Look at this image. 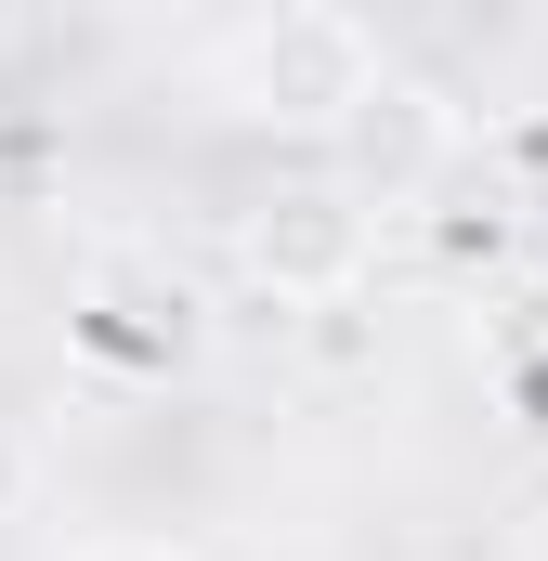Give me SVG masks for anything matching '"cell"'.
Instances as JSON below:
<instances>
[{
  "mask_svg": "<svg viewBox=\"0 0 548 561\" xmlns=\"http://www.w3.org/2000/svg\"><path fill=\"white\" fill-rule=\"evenodd\" d=\"M0 39H13V13H0Z\"/></svg>",
  "mask_w": 548,
  "mask_h": 561,
  "instance_id": "cell-6",
  "label": "cell"
},
{
  "mask_svg": "<svg viewBox=\"0 0 548 561\" xmlns=\"http://www.w3.org/2000/svg\"><path fill=\"white\" fill-rule=\"evenodd\" d=\"M79 353L92 366H132V379H170V366L209 353V313H196V287L170 275V262H92V287H79Z\"/></svg>",
  "mask_w": 548,
  "mask_h": 561,
  "instance_id": "cell-4",
  "label": "cell"
},
{
  "mask_svg": "<svg viewBox=\"0 0 548 561\" xmlns=\"http://www.w3.org/2000/svg\"><path fill=\"white\" fill-rule=\"evenodd\" d=\"M457 144H470L457 92H444V79H418V66H379V92L353 105V131L327 144V170H340V183L392 222V209H418V196H444Z\"/></svg>",
  "mask_w": 548,
  "mask_h": 561,
  "instance_id": "cell-3",
  "label": "cell"
},
{
  "mask_svg": "<svg viewBox=\"0 0 548 561\" xmlns=\"http://www.w3.org/2000/svg\"><path fill=\"white\" fill-rule=\"evenodd\" d=\"M105 561H170V549H105Z\"/></svg>",
  "mask_w": 548,
  "mask_h": 561,
  "instance_id": "cell-5",
  "label": "cell"
},
{
  "mask_svg": "<svg viewBox=\"0 0 548 561\" xmlns=\"http://www.w3.org/2000/svg\"><path fill=\"white\" fill-rule=\"evenodd\" d=\"M236 275L287 300V313H340L353 287L379 275V209L340 183V170H300V183H262L236 209Z\"/></svg>",
  "mask_w": 548,
  "mask_h": 561,
  "instance_id": "cell-2",
  "label": "cell"
},
{
  "mask_svg": "<svg viewBox=\"0 0 548 561\" xmlns=\"http://www.w3.org/2000/svg\"><path fill=\"white\" fill-rule=\"evenodd\" d=\"M379 26L366 13H340V0H274L249 13L222 53H209V92H222V118H249V131H287V144H340L353 131V105L379 92Z\"/></svg>",
  "mask_w": 548,
  "mask_h": 561,
  "instance_id": "cell-1",
  "label": "cell"
}]
</instances>
